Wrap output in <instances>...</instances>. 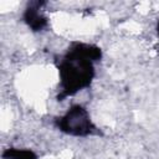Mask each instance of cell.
Masks as SVG:
<instances>
[{"label": "cell", "instance_id": "cell-1", "mask_svg": "<svg viewBox=\"0 0 159 159\" xmlns=\"http://www.w3.org/2000/svg\"><path fill=\"white\" fill-rule=\"evenodd\" d=\"M58 127L68 133V134H76V135H83L91 133L92 123L89 120L88 113L82 108L81 106L72 107L58 122Z\"/></svg>", "mask_w": 159, "mask_h": 159}, {"label": "cell", "instance_id": "cell-2", "mask_svg": "<svg viewBox=\"0 0 159 159\" xmlns=\"http://www.w3.org/2000/svg\"><path fill=\"white\" fill-rule=\"evenodd\" d=\"M7 153H9V158L10 159H35V155L29 150L10 149Z\"/></svg>", "mask_w": 159, "mask_h": 159}]
</instances>
